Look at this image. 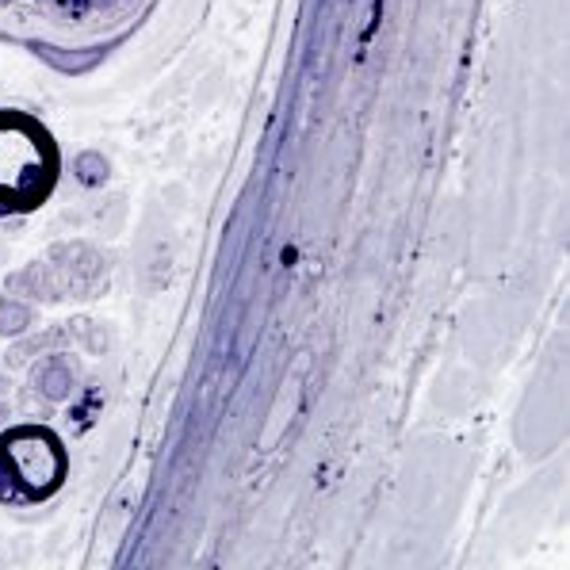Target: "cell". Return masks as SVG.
I'll list each match as a JSON object with an SVG mask.
<instances>
[{
  "label": "cell",
  "mask_w": 570,
  "mask_h": 570,
  "mask_svg": "<svg viewBox=\"0 0 570 570\" xmlns=\"http://www.w3.org/2000/svg\"><path fill=\"white\" fill-rule=\"evenodd\" d=\"M61 150L47 122L31 111L0 108V218L31 215L55 196Z\"/></svg>",
  "instance_id": "6da1fadb"
},
{
  "label": "cell",
  "mask_w": 570,
  "mask_h": 570,
  "mask_svg": "<svg viewBox=\"0 0 570 570\" xmlns=\"http://www.w3.org/2000/svg\"><path fill=\"white\" fill-rule=\"evenodd\" d=\"M0 468H12L16 482L8 502H42L66 479V449L50 429L23 425L0 441Z\"/></svg>",
  "instance_id": "7a4b0ae2"
}]
</instances>
